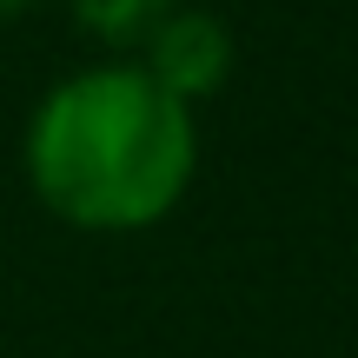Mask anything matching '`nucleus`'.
<instances>
[{
  "label": "nucleus",
  "instance_id": "1",
  "mask_svg": "<svg viewBox=\"0 0 358 358\" xmlns=\"http://www.w3.org/2000/svg\"><path fill=\"white\" fill-rule=\"evenodd\" d=\"M192 106L159 93L140 66H93L40 100L27 127V179L40 206L80 232L159 226L192 186Z\"/></svg>",
  "mask_w": 358,
  "mask_h": 358
},
{
  "label": "nucleus",
  "instance_id": "4",
  "mask_svg": "<svg viewBox=\"0 0 358 358\" xmlns=\"http://www.w3.org/2000/svg\"><path fill=\"white\" fill-rule=\"evenodd\" d=\"M27 7V0H0V20H13V13H20Z\"/></svg>",
  "mask_w": 358,
  "mask_h": 358
},
{
  "label": "nucleus",
  "instance_id": "3",
  "mask_svg": "<svg viewBox=\"0 0 358 358\" xmlns=\"http://www.w3.org/2000/svg\"><path fill=\"white\" fill-rule=\"evenodd\" d=\"M179 0H73V20L106 47H140Z\"/></svg>",
  "mask_w": 358,
  "mask_h": 358
},
{
  "label": "nucleus",
  "instance_id": "2",
  "mask_svg": "<svg viewBox=\"0 0 358 358\" xmlns=\"http://www.w3.org/2000/svg\"><path fill=\"white\" fill-rule=\"evenodd\" d=\"M140 53H146L140 73L153 80L159 93H173L179 106L219 93L226 73H232V34H226V20L206 13V7H173L166 20L140 40Z\"/></svg>",
  "mask_w": 358,
  "mask_h": 358
}]
</instances>
